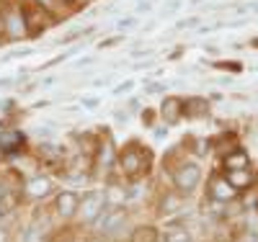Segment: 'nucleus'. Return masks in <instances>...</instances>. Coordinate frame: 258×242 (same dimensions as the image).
Instances as JSON below:
<instances>
[{
    "instance_id": "nucleus-1",
    "label": "nucleus",
    "mask_w": 258,
    "mask_h": 242,
    "mask_svg": "<svg viewBox=\"0 0 258 242\" xmlns=\"http://www.w3.org/2000/svg\"><path fill=\"white\" fill-rule=\"evenodd\" d=\"M199 178H202V170H199V165H194V163L181 165V170L176 173V183H178V188H183V191H191L194 186L199 183Z\"/></svg>"
},
{
    "instance_id": "nucleus-2",
    "label": "nucleus",
    "mask_w": 258,
    "mask_h": 242,
    "mask_svg": "<svg viewBox=\"0 0 258 242\" xmlns=\"http://www.w3.org/2000/svg\"><path fill=\"white\" fill-rule=\"evenodd\" d=\"M78 211V196L70 193V191H64L57 196V214L59 216H73Z\"/></svg>"
},
{
    "instance_id": "nucleus-3",
    "label": "nucleus",
    "mask_w": 258,
    "mask_h": 242,
    "mask_svg": "<svg viewBox=\"0 0 258 242\" xmlns=\"http://www.w3.org/2000/svg\"><path fill=\"white\" fill-rule=\"evenodd\" d=\"M181 103L176 101V98H168L165 103H163V108H160V116L165 119V124H176L178 119H181Z\"/></svg>"
},
{
    "instance_id": "nucleus-4",
    "label": "nucleus",
    "mask_w": 258,
    "mask_h": 242,
    "mask_svg": "<svg viewBox=\"0 0 258 242\" xmlns=\"http://www.w3.org/2000/svg\"><path fill=\"white\" fill-rule=\"evenodd\" d=\"M98 209H101V199H98V196H88L85 204H83V216L85 219H96L98 216Z\"/></svg>"
},
{
    "instance_id": "nucleus-5",
    "label": "nucleus",
    "mask_w": 258,
    "mask_h": 242,
    "mask_svg": "<svg viewBox=\"0 0 258 242\" xmlns=\"http://www.w3.org/2000/svg\"><path fill=\"white\" fill-rule=\"evenodd\" d=\"M132 242H158V232L153 227H140L132 234Z\"/></svg>"
},
{
    "instance_id": "nucleus-6",
    "label": "nucleus",
    "mask_w": 258,
    "mask_h": 242,
    "mask_svg": "<svg viewBox=\"0 0 258 242\" xmlns=\"http://www.w3.org/2000/svg\"><path fill=\"white\" fill-rule=\"evenodd\" d=\"M8 31L13 34V36H24V18H21L18 13H8Z\"/></svg>"
},
{
    "instance_id": "nucleus-7",
    "label": "nucleus",
    "mask_w": 258,
    "mask_h": 242,
    "mask_svg": "<svg viewBox=\"0 0 258 242\" xmlns=\"http://www.w3.org/2000/svg\"><path fill=\"white\" fill-rule=\"evenodd\" d=\"M137 24H140V21H137L135 16H124L121 21H116V29H119V31H132Z\"/></svg>"
},
{
    "instance_id": "nucleus-8",
    "label": "nucleus",
    "mask_w": 258,
    "mask_h": 242,
    "mask_svg": "<svg viewBox=\"0 0 258 242\" xmlns=\"http://www.w3.org/2000/svg\"><path fill=\"white\" fill-rule=\"evenodd\" d=\"M245 165H248L245 155H232V157H227V168H230V170H240V168H245Z\"/></svg>"
},
{
    "instance_id": "nucleus-9",
    "label": "nucleus",
    "mask_w": 258,
    "mask_h": 242,
    "mask_svg": "<svg viewBox=\"0 0 258 242\" xmlns=\"http://www.w3.org/2000/svg\"><path fill=\"white\" fill-rule=\"evenodd\" d=\"M199 21H202V18H197V16H191V18H183V21H178V24H176V29H178V31L194 29V26H199Z\"/></svg>"
},
{
    "instance_id": "nucleus-10",
    "label": "nucleus",
    "mask_w": 258,
    "mask_h": 242,
    "mask_svg": "<svg viewBox=\"0 0 258 242\" xmlns=\"http://www.w3.org/2000/svg\"><path fill=\"white\" fill-rule=\"evenodd\" d=\"M178 8H181V0H170V3L163 8V13H160V16H173Z\"/></svg>"
},
{
    "instance_id": "nucleus-11",
    "label": "nucleus",
    "mask_w": 258,
    "mask_h": 242,
    "mask_svg": "<svg viewBox=\"0 0 258 242\" xmlns=\"http://www.w3.org/2000/svg\"><path fill=\"white\" fill-rule=\"evenodd\" d=\"M132 88H135V80H126V83H121V85H116V96H124V93H129V91H132Z\"/></svg>"
},
{
    "instance_id": "nucleus-12",
    "label": "nucleus",
    "mask_w": 258,
    "mask_h": 242,
    "mask_svg": "<svg viewBox=\"0 0 258 242\" xmlns=\"http://www.w3.org/2000/svg\"><path fill=\"white\" fill-rule=\"evenodd\" d=\"M145 91H147V93H163V91H165V85H163V83L158 85V83H153V80H147Z\"/></svg>"
},
{
    "instance_id": "nucleus-13",
    "label": "nucleus",
    "mask_w": 258,
    "mask_h": 242,
    "mask_svg": "<svg viewBox=\"0 0 258 242\" xmlns=\"http://www.w3.org/2000/svg\"><path fill=\"white\" fill-rule=\"evenodd\" d=\"M150 8H153V0H142V3H137V13H147Z\"/></svg>"
},
{
    "instance_id": "nucleus-14",
    "label": "nucleus",
    "mask_w": 258,
    "mask_h": 242,
    "mask_svg": "<svg viewBox=\"0 0 258 242\" xmlns=\"http://www.w3.org/2000/svg\"><path fill=\"white\" fill-rule=\"evenodd\" d=\"M34 193H44L47 191V181H39V183H34V188H31Z\"/></svg>"
},
{
    "instance_id": "nucleus-15",
    "label": "nucleus",
    "mask_w": 258,
    "mask_h": 242,
    "mask_svg": "<svg viewBox=\"0 0 258 242\" xmlns=\"http://www.w3.org/2000/svg\"><path fill=\"white\" fill-rule=\"evenodd\" d=\"M83 103L88 106V108H96V106H98L101 101H98V98H83Z\"/></svg>"
},
{
    "instance_id": "nucleus-16",
    "label": "nucleus",
    "mask_w": 258,
    "mask_h": 242,
    "mask_svg": "<svg viewBox=\"0 0 258 242\" xmlns=\"http://www.w3.org/2000/svg\"><path fill=\"white\" fill-rule=\"evenodd\" d=\"M91 62H93L91 57H83V59H78L75 64H78V67H88V64H91Z\"/></svg>"
},
{
    "instance_id": "nucleus-17",
    "label": "nucleus",
    "mask_w": 258,
    "mask_h": 242,
    "mask_svg": "<svg viewBox=\"0 0 258 242\" xmlns=\"http://www.w3.org/2000/svg\"><path fill=\"white\" fill-rule=\"evenodd\" d=\"M39 3H41V6H47V8H49V6H52V0H39Z\"/></svg>"
},
{
    "instance_id": "nucleus-18",
    "label": "nucleus",
    "mask_w": 258,
    "mask_h": 242,
    "mask_svg": "<svg viewBox=\"0 0 258 242\" xmlns=\"http://www.w3.org/2000/svg\"><path fill=\"white\" fill-rule=\"evenodd\" d=\"M194 3H204V0H194Z\"/></svg>"
}]
</instances>
